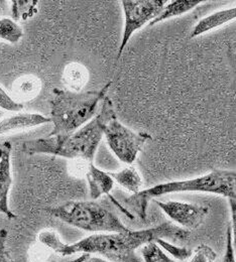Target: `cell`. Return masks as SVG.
Instances as JSON below:
<instances>
[{
    "mask_svg": "<svg viewBox=\"0 0 236 262\" xmlns=\"http://www.w3.org/2000/svg\"><path fill=\"white\" fill-rule=\"evenodd\" d=\"M190 236V231L170 222H164L147 229L93 234L72 244L63 242L55 231L45 230L39 233L38 240L61 256L77 253L98 254L101 256L100 258L109 262H142L136 255V250L143 245L157 242L159 239L185 241Z\"/></svg>",
    "mask_w": 236,
    "mask_h": 262,
    "instance_id": "cell-1",
    "label": "cell"
},
{
    "mask_svg": "<svg viewBox=\"0 0 236 262\" xmlns=\"http://www.w3.org/2000/svg\"><path fill=\"white\" fill-rule=\"evenodd\" d=\"M185 192L209 193L225 196L229 201H236L235 170L214 169L198 178L160 184L126 198L122 207L134 217L137 216L144 221L151 200Z\"/></svg>",
    "mask_w": 236,
    "mask_h": 262,
    "instance_id": "cell-2",
    "label": "cell"
},
{
    "mask_svg": "<svg viewBox=\"0 0 236 262\" xmlns=\"http://www.w3.org/2000/svg\"><path fill=\"white\" fill-rule=\"evenodd\" d=\"M103 117L99 113L87 124L69 134L49 135L27 140L22 149L26 155H50L92 164L103 137Z\"/></svg>",
    "mask_w": 236,
    "mask_h": 262,
    "instance_id": "cell-3",
    "label": "cell"
},
{
    "mask_svg": "<svg viewBox=\"0 0 236 262\" xmlns=\"http://www.w3.org/2000/svg\"><path fill=\"white\" fill-rule=\"evenodd\" d=\"M111 82L99 91L71 92L54 89L50 101L53 129L49 135L69 134L87 124L95 116L99 103L106 97Z\"/></svg>",
    "mask_w": 236,
    "mask_h": 262,
    "instance_id": "cell-4",
    "label": "cell"
},
{
    "mask_svg": "<svg viewBox=\"0 0 236 262\" xmlns=\"http://www.w3.org/2000/svg\"><path fill=\"white\" fill-rule=\"evenodd\" d=\"M46 211L68 225L95 234L128 229L118 216L94 201H69Z\"/></svg>",
    "mask_w": 236,
    "mask_h": 262,
    "instance_id": "cell-5",
    "label": "cell"
},
{
    "mask_svg": "<svg viewBox=\"0 0 236 262\" xmlns=\"http://www.w3.org/2000/svg\"><path fill=\"white\" fill-rule=\"evenodd\" d=\"M100 114L103 117V135L111 151L124 164H133L137 155L153 137L147 132H135L124 126L116 116L113 104L108 97L102 101Z\"/></svg>",
    "mask_w": 236,
    "mask_h": 262,
    "instance_id": "cell-6",
    "label": "cell"
},
{
    "mask_svg": "<svg viewBox=\"0 0 236 262\" xmlns=\"http://www.w3.org/2000/svg\"><path fill=\"white\" fill-rule=\"evenodd\" d=\"M167 0H123L121 1L124 13V29L118 51L119 59L133 34L145 24L154 20L163 10Z\"/></svg>",
    "mask_w": 236,
    "mask_h": 262,
    "instance_id": "cell-7",
    "label": "cell"
},
{
    "mask_svg": "<svg viewBox=\"0 0 236 262\" xmlns=\"http://www.w3.org/2000/svg\"><path fill=\"white\" fill-rule=\"evenodd\" d=\"M154 201L177 226L188 231L199 228L210 211L209 207L197 204L176 201Z\"/></svg>",
    "mask_w": 236,
    "mask_h": 262,
    "instance_id": "cell-8",
    "label": "cell"
},
{
    "mask_svg": "<svg viewBox=\"0 0 236 262\" xmlns=\"http://www.w3.org/2000/svg\"><path fill=\"white\" fill-rule=\"evenodd\" d=\"M11 151L9 141L0 143V213L8 219H15L16 215L9 207V192L12 185Z\"/></svg>",
    "mask_w": 236,
    "mask_h": 262,
    "instance_id": "cell-9",
    "label": "cell"
},
{
    "mask_svg": "<svg viewBox=\"0 0 236 262\" xmlns=\"http://www.w3.org/2000/svg\"><path fill=\"white\" fill-rule=\"evenodd\" d=\"M50 122L49 117L39 113H16L0 120V135L33 129Z\"/></svg>",
    "mask_w": 236,
    "mask_h": 262,
    "instance_id": "cell-10",
    "label": "cell"
},
{
    "mask_svg": "<svg viewBox=\"0 0 236 262\" xmlns=\"http://www.w3.org/2000/svg\"><path fill=\"white\" fill-rule=\"evenodd\" d=\"M86 179L88 182L90 196L92 200H97L103 195H108L110 199L112 198L110 192L114 187V181L109 176L108 171L99 169L92 163L88 164Z\"/></svg>",
    "mask_w": 236,
    "mask_h": 262,
    "instance_id": "cell-11",
    "label": "cell"
},
{
    "mask_svg": "<svg viewBox=\"0 0 236 262\" xmlns=\"http://www.w3.org/2000/svg\"><path fill=\"white\" fill-rule=\"evenodd\" d=\"M235 7L219 10L211 13L210 15L204 17L198 21V24L192 30L190 37L195 38L201 34L209 33L223 25H226L235 18Z\"/></svg>",
    "mask_w": 236,
    "mask_h": 262,
    "instance_id": "cell-12",
    "label": "cell"
},
{
    "mask_svg": "<svg viewBox=\"0 0 236 262\" xmlns=\"http://www.w3.org/2000/svg\"><path fill=\"white\" fill-rule=\"evenodd\" d=\"M41 90L40 80L34 75H26L18 78L12 85V92L15 101L23 102L31 101L35 98Z\"/></svg>",
    "mask_w": 236,
    "mask_h": 262,
    "instance_id": "cell-13",
    "label": "cell"
},
{
    "mask_svg": "<svg viewBox=\"0 0 236 262\" xmlns=\"http://www.w3.org/2000/svg\"><path fill=\"white\" fill-rule=\"evenodd\" d=\"M89 80V73L86 67L73 62L68 64L63 73V82L68 91L81 92Z\"/></svg>",
    "mask_w": 236,
    "mask_h": 262,
    "instance_id": "cell-14",
    "label": "cell"
},
{
    "mask_svg": "<svg viewBox=\"0 0 236 262\" xmlns=\"http://www.w3.org/2000/svg\"><path fill=\"white\" fill-rule=\"evenodd\" d=\"M202 0H174L169 2L161 11V13L149 23V26H156L164 20H167L171 17L181 16L189 11H191L193 8H195L197 5H199Z\"/></svg>",
    "mask_w": 236,
    "mask_h": 262,
    "instance_id": "cell-15",
    "label": "cell"
},
{
    "mask_svg": "<svg viewBox=\"0 0 236 262\" xmlns=\"http://www.w3.org/2000/svg\"><path fill=\"white\" fill-rule=\"evenodd\" d=\"M108 173L114 182L127 190L130 193H133V195L137 194L140 191L142 180L139 172L134 166H127L119 171H108Z\"/></svg>",
    "mask_w": 236,
    "mask_h": 262,
    "instance_id": "cell-16",
    "label": "cell"
},
{
    "mask_svg": "<svg viewBox=\"0 0 236 262\" xmlns=\"http://www.w3.org/2000/svg\"><path fill=\"white\" fill-rule=\"evenodd\" d=\"M11 16L14 21L16 20H27L33 17L37 12L36 0H17L11 1Z\"/></svg>",
    "mask_w": 236,
    "mask_h": 262,
    "instance_id": "cell-17",
    "label": "cell"
},
{
    "mask_svg": "<svg viewBox=\"0 0 236 262\" xmlns=\"http://www.w3.org/2000/svg\"><path fill=\"white\" fill-rule=\"evenodd\" d=\"M23 35V29L12 18L4 17L0 19V39L14 45L20 40Z\"/></svg>",
    "mask_w": 236,
    "mask_h": 262,
    "instance_id": "cell-18",
    "label": "cell"
},
{
    "mask_svg": "<svg viewBox=\"0 0 236 262\" xmlns=\"http://www.w3.org/2000/svg\"><path fill=\"white\" fill-rule=\"evenodd\" d=\"M143 262H176L169 257L156 242H151L140 248Z\"/></svg>",
    "mask_w": 236,
    "mask_h": 262,
    "instance_id": "cell-19",
    "label": "cell"
},
{
    "mask_svg": "<svg viewBox=\"0 0 236 262\" xmlns=\"http://www.w3.org/2000/svg\"><path fill=\"white\" fill-rule=\"evenodd\" d=\"M160 247H163L165 250H167L170 255H173L174 257L181 259V260H185L189 257H191L193 251L191 249H188L186 247H178L173 245L171 243H169L167 240L165 239H159L156 242Z\"/></svg>",
    "mask_w": 236,
    "mask_h": 262,
    "instance_id": "cell-20",
    "label": "cell"
},
{
    "mask_svg": "<svg viewBox=\"0 0 236 262\" xmlns=\"http://www.w3.org/2000/svg\"><path fill=\"white\" fill-rule=\"evenodd\" d=\"M190 262H214L217 258V253L208 245L201 244L191 255Z\"/></svg>",
    "mask_w": 236,
    "mask_h": 262,
    "instance_id": "cell-21",
    "label": "cell"
},
{
    "mask_svg": "<svg viewBox=\"0 0 236 262\" xmlns=\"http://www.w3.org/2000/svg\"><path fill=\"white\" fill-rule=\"evenodd\" d=\"M24 104L15 101L0 86V108L10 112H19L24 109Z\"/></svg>",
    "mask_w": 236,
    "mask_h": 262,
    "instance_id": "cell-22",
    "label": "cell"
},
{
    "mask_svg": "<svg viewBox=\"0 0 236 262\" xmlns=\"http://www.w3.org/2000/svg\"><path fill=\"white\" fill-rule=\"evenodd\" d=\"M233 231L232 227L229 224L226 230V241H225V251L222 262H235V254H234V241H233Z\"/></svg>",
    "mask_w": 236,
    "mask_h": 262,
    "instance_id": "cell-23",
    "label": "cell"
},
{
    "mask_svg": "<svg viewBox=\"0 0 236 262\" xmlns=\"http://www.w3.org/2000/svg\"><path fill=\"white\" fill-rule=\"evenodd\" d=\"M7 237L8 232L5 229H0V262H15L7 248Z\"/></svg>",
    "mask_w": 236,
    "mask_h": 262,
    "instance_id": "cell-24",
    "label": "cell"
},
{
    "mask_svg": "<svg viewBox=\"0 0 236 262\" xmlns=\"http://www.w3.org/2000/svg\"><path fill=\"white\" fill-rule=\"evenodd\" d=\"M70 262H109L105 259H102L100 257H91V255L88 254H83L80 257H78L77 259Z\"/></svg>",
    "mask_w": 236,
    "mask_h": 262,
    "instance_id": "cell-25",
    "label": "cell"
},
{
    "mask_svg": "<svg viewBox=\"0 0 236 262\" xmlns=\"http://www.w3.org/2000/svg\"><path fill=\"white\" fill-rule=\"evenodd\" d=\"M50 262H55V261H54V260H51V261H50Z\"/></svg>",
    "mask_w": 236,
    "mask_h": 262,
    "instance_id": "cell-26",
    "label": "cell"
}]
</instances>
